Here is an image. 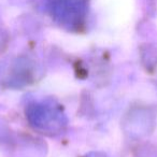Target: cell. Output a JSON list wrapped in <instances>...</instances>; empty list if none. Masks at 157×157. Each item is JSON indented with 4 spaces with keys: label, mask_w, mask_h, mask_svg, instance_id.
Masks as SVG:
<instances>
[{
    "label": "cell",
    "mask_w": 157,
    "mask_h": 157,
    "mask_svg": "<svg viewBox=\"0 0 157 157\" xmlns=\"http://www.w3.org/2000/svg\"><path fill=\"white\" fill-rule=\"evenodd\" d=\"M125 125L127 126L126 131L131 136L142 137L151 133L154 126V118L147 110L139 109L128 115V120Z\"/></svg>",
    "instance_id": "3"
},
{
    "label": "cell",
    "mask_w": 157,
    "mask_h": 157,
    "mask_svg": "<svg viewBox=\"0 0 157 157\" xmlns=\"http://www.w3.org/2000/svg\"><path fill=\"white\" fill-rule=\"evenodd\" d=\"M90 0H50L48 11L53 21L69 31H80L86 24Z\"/></svg>",
    "instance_id": "2"
},
{
    "label": "cell",
    "mask_w": 157,
    "mask_h": 157,
    "mask_svg": "<svg viewBox=\"0 0 157 157\" xmlns=\"http://www.w3.org/2000/svg\"><path fill=\"white\" fill-rule=\"evenodd\" d=\"M86 157H107V156L101 154V153H90V154H88Z\"/></svg>",
    "instance_id": "4"
},
{
    "label": "cell",
    "mask_w": 157,
    "mask_h": 157,
    "mask_svg": "<svg viewBox=\"0 0 157 157\" xmlns=\"http://www.w3.org/2000/svg\"><path fill=\"white\" fill-rule=\"evenodd\" d=\"M25 112L29 125L42 133L57 135L63 132L68 125L63 105L53 99L29 103Z\"/></svg>",
    "instance_id": "1"
}]
</instances>
